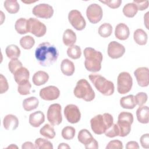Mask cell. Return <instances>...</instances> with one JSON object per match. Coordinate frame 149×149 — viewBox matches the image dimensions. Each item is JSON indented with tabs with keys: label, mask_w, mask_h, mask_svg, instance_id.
Here are the masks:
<instances>
[{
	"label": "cell",
	"mask_w": 149,
	"mask_h": 149,
	"mask_svg": "<svg viewBox=\"0 0 149 149\" xmlns=\"http://www.w3.org/2000/svg\"><path fill=\"white\" fill-rule=\"evenodd\" d=\"M35 56L41 66H49L57 60L58 52L54 45L44 42L40 44L36 49Z\"/></svg>",
	"instance_id": "cell-1"
},
{
	"label": "cell",
	"mask_w": 149,
	"mask_h": 149,
	"mask_svg": "<svg viewBox=\"0 0 149 149\" xmlns=\"http://www.w3.org/2000/svg\"><path fill=\"white\" fill-rule=\"evenodd\" d=\"M83 53L85 57L86 69L92 72H99L101 69V62L103 59L101 52L93 48L87 47L84 49Z\"/></svg>",
	"instance_id": "cell-2"
},
{
	"label": "cell",
	"mask_w": 149,
	"mask_h": 149,
	"mask_svg": "<svg viewBox=\"0 0 149 149\" xmlns=\"http://www.w3.org/2000/svg\"><path fill=\"white\" fill-rule=\"evenodd\" d=\"M113 123L112 116L108 113L97 115L90 120L91 128L96 134H102L109 129Z\"/></svg>",
	"instance_id": "cell-3"
},
{
	"label": "cell",
	"mask_w": 149,
	"mask_h": 149,
	"mask_svg": "<svg viewBox=\"0 0 149 149\" xmlns=\"http://www.w3.org/2000/svg\"><path fill=\"white\" fill-rule=\"evenodd\" d=\"M88 77L96 89L102 94L109 96L114 93L113 83L98 74H90Z\"/></svg>",
	"instance_id": "cell-4"
},
{
	"label": "cell",
	"mask_w": 149,
	"mask_h": 149,
	"mask_svg": "<svg viewBox=\"0 0 149 149\" xmlns=\"http://www.w3.org/2000/svg\"><path fill=\"white\" fill-rule=\"evenodd\" d=\"M74 95L77 98L89 102L95 98V93L89 83L84 79L79 80L73 90Z\"/></svg>",
	"instance_id": "cell-5"
},
{
	"label": "cell",
	"mask_w": 149,
	"mask_h": 149,
	"mask_svg": "<svg viewBox=\"0 0 149 149\" xmlns=\"http://www.w3.org/2000/svg\"><path fill=\"white\" fill-rule=\"evenodd\" d=\"M133 122V116L132 113L121 112L118 115L117 125L119 130L120 137L127 136L131 130V125Z\"/></svg>",
	"instance_id": "cell-6"
},
{
	"label": "cell",
	"mask_w": 149,
	"mask_h": 149,
	"mask_svg": "<svg viewBox=\"0 0 149 149\" xmlns=\"http://www.w3.org/2000/svg\"><path fill=\"white\" fill-rule=\"evenodd\" d=\"M133 80L131 75L126 72L119 74L117 79V90L120 94L129 93L132 87Z\"/></svg>",
	"instance_id": "cell-7"
},
{
	"label": "cell",
	"mask_w": 149,
	"mask_h": 149,
	"mask_svg": "<svg viewBox=\"0 0 149 149\" xmlns=\"http://www.w3.org/2000/svg\"><path fill=\"white\" fill-rule=\"evenodd\" d=\"M61 109V106L59 104H53L49 107L47 111V119L52 125H59L62 122Z\"/></svg>",
	"instance_id": "cell-8"
},
{
	"label": "cell",
	"mask_w": 149,
	"mask_h": 149,
	"mask_svg": "<svg viewBox=\"0 0 149 149\" xmlns=\"http://www.w3.org/2000/svg\"><path fill=\"white\" fill-rule=\"evenodd\" d=\"M29 32L33 34L37 37H41L44 36L47 31L45 25L37 19L30 17L28 20Z\"/></svg>",
	"instance_id": "cell-9"
},
{
	"label": "cell",
	"mask_w": 149,
	"mask_h": 149,
	"mask_svg": "<svg viewBox=\"0 0 149 149\" xmlns=\"http://www.w3.org/2000/svg\"><path fill=\"white\" fill-rule=\"evenodd\" d=\"M68 20L72 26L77 30H83L86 25L84 18L80 12L77 10H72L68 15Z\"/></svg>",
	"instance_id": "cell-10"
},
{
	"label": "cell",
	"mask_w": 149,
	"mask_h": 149,
	"mask_svg": "<svg viewBox=\"0 0 149 149\" xmlns=\"http://www.w3.org/2000/svg\"><path fill=\"white\" fill-rule=\"evenodd\" d=\"M86 15L90 23L96 24L99 22L102 17V9L99 5L97 3H92L87 7Z\"/></svg>",
	"instance_id": "cell-11"
},
{
	"label": "cell",
	"mask_w": 149,
	"mask_h": 149,
	"mask_svg": "<svg viewBox=\"0 0 149 149\" xmlns=\"http://www.w3.org/2000/svg\"><path fill=\"white\" fill-rule=\"evenodd\" d=\"M33 14L37 17L49 19L54 14L53 8L46 3H40L35 6L32 10Z\"/></svg>",
	"instance_id": "cell-12"
},
{
	"label": "cell",
	"mask_w": 149,
	"mask_h": 149,
	"mask_svg": "<svg viewBox=\"0 0 149 149\" xmlns=\"http://www.w3.org/2000/svg\"><path fill=\"white\" fill-rule=\"evenodd\" d=\"M64 115L67 120L72 124L77 123L81 118V113L77 106L69 104L64 109Z\"/></svg>",
	"instance_id": "cell-13"
},
{
	"label": "cell",
	"mask_w": 149,
	"mask_h": 149,
	"mask_svg": "<svg viewBox=\"0 0 149 149\" xmlns=\"http://www.w3.org/2000/svg\"><path fill=\"white\" fill-rule=\"evenodd\" d=\"M60 95V91L58 87L54 86H49L42 88L40 91V97L46 101L56 100Z\"/></svg>",
	"instance_id": "cell-14"
},
{
	"label": "cell",
	"mask_w": 149,
	"mask_h": 149,
	"mask_svg": "<svg viewBox=\"0 0 149 149\" xmlns=\"http://www.w3.org/2000/svg\"><path fill=\"white\" fill-rule=\"evenodd\" d=\"M108 54L112 59H118L122 57L125 52V47L115 41H111L108 46Z\"/></svg>",
	"instance_id": "cell-15"
},
{
	"label": "cell",
	"mask_w": 149,
	"mask_h": 149,
	"mask_svg": "<svg viewBox=\"0 0 149 149\" xmlns=\"http://www.w3.org/2000/svg\"><path fill=\"white\" fill-rule=\"evenodd\" d=\"M134 74L139 86L142 87H147L149 84V70L146 67H140L135 70Z\"/></svg>",
	"instance_id": "cell-16"
},
{
	"label": "cell",
	"mask_w": 149,
	"mask_h": 149,
	"mask_svg": "<svg viewBox=\"0 0 149 149\" xmlns=\"http://www.w3.org/2000/svg\"><path fill=\"white\" fill-rule=\"evenodd\" d=\"M3 127L8 130H14L19 126V120L17 118L12 114L6 115L3 120Z\"/></svg>",
	"instance_id": "cell-17"
},
{
	"label": "cell",
	"mask_w": 149,
	"mask_h": 149,
	"mask_svg": "<svg viewBox=\"0 0 149 149\" xmlns=\"http://www.w3.org/2000/svg\"><path fill=\"white\" fill-rule=\"evenodd\" d=\"M130 34L129 29L127 25L120 23L116 25L115 30V37L120 40H125L128 38Z\"/></svg>",
	"instance_id": "cell-18"
},
{
	"label": "cell",
	"mask_w": 149,
	"mask_h": 149,
	"mask_svg": "<svg viewBox=\"0 0 149 149\" xmlns=\"http://www.w3.org/2000/svg\"><path fill=\"white\" fill-rule=\"evenodd\" d=\"M45 120V116L42 112L38 111L31 113L29 116V123L34 127H39Z\"/></svg>",
	"instance_id": "cell-19"
},
{
	"label": "cell",
	"mask_w": 149,
	"mask_h": 149,
	"mask_svg": "<svg viewBox=\"0 0 149 149\" xmlns=\"http://www.w3.org/2000/svg\"><path fill=\"white\" fill-rule=\"evenodd\" d=\"M14 79L15 81L18 84H20L25 81L29 80L30 73L29 70L24 67H22L17 70L14 73Z\"/></svg>",
	"instance_id": "cell-20"
},
{
	"label": "cell",
	"mask_w": 149,
	"mask_h": 149,
	"mask_svg": "<svg viewBox=\"0 0 149 149\" xmlns=\"http://www.w3.org/2000/svg\"><path fill=\"white\" fill-rule=\"evenodd\" d=\"M48 79L49 76L48 73L42 70H39L36 72L32 77L33 84L37 86L44 84L48 81Z\"/></svg>",
	"instance_id": "cell-21"
},
{
	"label": "cell",
	"mask_w": 149,
	"mask_h": 149,
	"mask_svg": "<svg viewBox=\"0 0 149 149\" xmlns=\"http://www.w3.org/2000/svg\"><path fill=\"white\" fill-rule=\"evenodd\" d=\"M61 69L62 73L66 76H72L75 70L74 63L68 59H63L61 64Z\"/></svg>",
	"instance_id": "cell-22"
},
{
	"label": "cell",
	"mask_w": 149,
	"mask_h": 149,
	"mask_svg": "<svg viewBox=\"0 0 149 149\" xmlns=\"http://www.w3.org/2000/svg\"><path fill=\"white\" fill-rule=\"evenodd\" d=\"M149 109L147 106H141L136 111V116L138 121L141 123H148Z\"/></svg>",
	"instance_id": "cell-23"
},
{
	"label": "cell",
	"mask_w": 149,
	"mask_h": 149,
	"mask_svg": "<svg viewBox=\"0 0 149 149\" xmlns=\"http://www.w3.org/2000/svg\"><path fill=\"white\" fill-rule=\"evenodd\" d=\"M133 38L134 41L140 45H144L147 42L148 36L146 32L141 29L136 30L133 34Z\"/></svg>",
	"instance_id": "cell-24"
},
{
	"label": "cell",
	"mask_w": 149,
	"mask_h": 149,
	"mask_svg": "<svg viewBox=\"0 0 149 149\" xmlns=\"http://www.w3.org/2000/svg\"><path fill=\"white\" fill-rule=\"evenodd\" d=\"M76 41V35L71 29H66L63 34V42L66 46H72Z\"/></svg>",
	"instance_id": "cell-25"
},
{
	"label": "cell",
	"mask_w": 149,
	"mask_h": 149,
	"mask_svg": "<svg viewBox=\"0 0 149 149\" xmlns=\"http://www.w3.org/2000/svg\"><path fill=\"white\" fill-rule=\"evenodd\" d=\"M16 31L20 34H24L29 32L28 20L25 18H19L17 19L15 24Z\"/></svg>",
	"instance_id": "cell-26"
},
{
	"label": "cell",
	"mask_w": 149,
	"mask_h": 149,
	"mask_svg": "<svg viewBox=\"0 0 149 149\" xmlns=\"http://www.w3.org/2000/svg\"><path fill=\"white\" fill-rule=\"evenodd\" d=\"M39 104L38 100L35 97H30L26 98L23 101V107L26 111H31L35 109Z\"/></svg>",
	"instance_id": "cell-27"
},
{
	"label": "cell",
	"mask_w": 149,
	"mask_h": 149,
	"mask_svg": "<svg viewBox=\"0 0 149 149\" xmlns=\"http://www.w3.org/2000/svg\"><path fill=\"white\" fill-rule=\"evenodd\" d=\"M120 105L121 107L125 109H133L136 105L134 101V95H129L122 97L120 100Z\"/></svg>",
	"instance_id": "cell-28"
},
{
	"label": "cell",
	"mask_w": 149,
	"mask_h": 149,
	"mask_svg": "<svg viewBox=\"0 0 149 149\" xmlns=\"http://www.w3.org/2000/svg\"><path fill=\"white\" fill-rule=\"evenodd\" d=\"M77 139L84 146L89 144L94 139L91 133L88 130L85 129L80 130L78 134Z\"/></svg>",
	"instance_id": "cell-29"
},
{
	"label": "cell",
	"mask_w": 149,
	"mask_h": 149,
	"mask_svg": "<svg viewBox=\"0 0 149 149\" xmlns=\"http://www.w3.org/2000/svg\"><path fill=\"white\" fill-rule=\"evenodd\" d=\"M5 53L7 57L11 59H17L20 55V49L17 45L11 44L7 46L5 49Z\"/></svg>",
	"instance_id": "cell-30"
},
{
	"label": "cell",
	"mask_w": 149,
	"mask_h": 149,
	"mask_svg": "<svg viewBox=\"0 0 149 149\" xmlns=\"http://www.w3.org/2000/svg\"><path fill=\"white\" fill-rule=\"evenodd\" d=\"M4 7L5 9L11 14H15L19 10V5L17 1L6 0L4 2Z\"/></svg>",
	"instance_id": "cell-31"
},
{
	"label": "cell",
	"mask_w": 149,
	"mask_h": 149,
	"mask_svg": "<svg viewBox=\"0 0 149 149\" xmlns=\"http://www.w3.org/2000/svg\"><path fill=\"white\" fill-rule=\"evenodd\" d=\"M137 11L138 9L136 6L133 2L127 3L123 8V13L127 17H133L137 13Z\"/></svg>",
	"instance_id": "cell-32"
},
{
	"label": "cell",
	"mask_w": 149,
	"mask_h": 149,
	"mask_svg": "<svg viewBox=\"0 0 149 149\" xmlns=\"http://www.w3.org/2000/svg\"><path fill=\"white\" fill-rule=\"evenodd\" d=\"M40 133L44 137L49 139H54L55 136V132L54 127L49 124H45L42 128H41Z\"/></svg>",
	"instance_id": "cell-33"
},
{
	"label": "cell",
	"mask_w": 149,
	"mask_h": 149,
	"mask_svg": "<svg viewBox=\"0 0 149 149\" xmlns=\"http://www.w3.org/2000/svg\"><path fill=\"white\" fill-rule=\"evenodd\" d=\"M67 54L69 57L73 59H79L81 55V48L76 45L70 46L67 49Z\"/></svg>",
	"instance_id": "cell-34"
},
{
	"label": "cell",
	"mask_w": 149,
	"mask_h": 149,
	"mask_svg": "<svg viewBox=\"0 0 149 149\" xmlns=\"http://www.w3.org/2000/svg\"><path fill=\"white\" fill-rule=\"evenodd\" d=\"M35 44V40L30 36H26L22 37L20 40V45L25 49H31Z\"/></svg>",
	"instance_id": "cell-35"
},
{
	"label": "cell",
	"mask_w": 149,
	"mask_h": 149,
	"mask_svg": "<svg viewBox=\"0 0 149 149\" xmlns=\"http://www.w3.org/2000/svg\"><path fill=\"white\" fill-rule=\"evenodd\" d=\"M112 33V27L109 23H105L101 24L98 29V34L104 38L109 37Z\"/></svg>",
	"instance_id": "cell-36"
},
{
	"label": "cell",
	"mask_w": 149,
	"mask_h": 149,
	"mask_svg": "<svg viewBox=\"0 0 149 149\" xmlns=\"http://www.w3.org/2000/svg\"><path fill=\"white\" fill-rule=\"evenodd\" d=\"M35 147L38 149H52L53 145L48 140L42 138H38L35 141Z\"/></svg>",
	"instance_id": "cell-37"
},
{
	"label": "cell",
	"mask_w": 149,
	"mask_h": 149,
	"mask_svg": "<svg viewBox=\"0 0 149 149\" xmlns=\"http://www.w3.org/2000/svg\"><path fill=\"white\" fill-rule=\"evenodd\" d=\"M76 133V130L72 126H66L65 127L61 132L62 137L67 140H71L73 139Z\"/></svg>",
	"instance_id": "cell-38"
},
{
	"label": "cell",
	"mask_w": 149,
	"mask_h": 149,
	"mask_svg": "<svg viewBox=\"0 0 149 149\" xmlns=\"http://www.w3.org/2000/svg\"><path fill=\"white\" fill-rule=\"evenodd\" d=\"M31 87V83L29 80L25 81L19 84L17 87V91L21 95H28L30 93V88Z\"/></svg>",
	"instance_id": "cell-39"
},
{
	"label": "cell",
	"mask_w": 149,
	"mask_h": 149,
	"mask_svg": "<svg viewBox=\"0 0 149 149\" xmlns=\"http://www.w3.org/2000/svg\"><path fill=\"white\" fill-rule=\"evenodd\" d=\"M148 96L146 93L141 92L137 93L135 97H134V101L136 105H138L139 107L143 106L147 101Z\"/></svg>",
	"instance_id": "cell-40"
},
{
	"label": "cell",
	"mask_w": 149,
	"mask_h": 149,
	"mask_svg": "<svg viewBox=\"0 0 149 149\" xmlns=\"http://www.w3.org/2000/svg\"><path fill=\"white\" fill-rule=\"evenodd\" d=\"M22 66V62L17 59H13L8 63V68L12 73H14L17 70Z\"/></svg>",
	"instance_id": "cell-41"
},
{
	"label": "cell",
	"mask_w": 149,
	"mask_h": 149,
	"mask_svg": "<svg viewBox=\"0 0 149 149\" xmlns=\"http://www.w3.org/2000/svg\"><path fill=\"white\" fill-rule=\"evenodd\" d=\"M105 136L108 137H114L118 136L119 134V130L117 124H112V125L104 133Z\"/></svg>",
	"instance_id": "cell-42"
},
{
	"label": "cell",
	"mask_w": 149,
	"mask_h": 149,
	"mask_svg": "<svg viewBox=\"0 0 149 149\" xmlns=\"http://www.w3.org/2000/svg\"><path fill=\"white\" fill-rule=\"evenodd\" d=\"M123 144L122 143L118 140H113L110 141L107 146L106 149H122Z\"/></svg>",
	"instance_id": "cell-43"
},
{
	"label": "cell",
	"mask_w": 149,
	"mask_h": 149,
	"mask_svg": "<svg viewBox=\"0 0 149 149\" xmlns=\"http://www.w3.org/2000/svg\"><path fill=\"white\" fill-rule=\"evenodd\" d=\"M9 88V85L6 79L3 76L2 74H0V93L3 94L8 91Z\"/></svg>",
	"instance_id": "cell-44"
},
{
	"label": "cell",
	"mask_w": 149,
	"mask_h": 149,
	"mask_svg": "<svg viewBox=\"0 0 149 149\" xmlns=\"http://www.w3.org/2000/svg\"><path fill=\"white\" fill-rule=\"evenodd\" d=\"M100 2L105 4L109 8L116 9L120 6L122 3L121 0H112V1H101Z\"/></svg>",
	"instance_id": "cell-45"
},
{
	"label": "cell",
	"mask_w": 149,
	"mask_h": 149,
	"mask_svg": "<svg viewBox=\"0 0 149 149\" xmlns=\"http://www.w3.org/2000/svg\"><path fill=\"white\" fill-rule=\"evenodd\" d=\"M133 3L136 6L138 10H144L146 9L148 7V1H133Z\"/></svg>",
	"instance_id": "cell-46"
},
{
	"label": "cell",
	"mask_w": 149,
	"mask_h": 149,
	"mask_svg": "<svg viewBox=\"0 0 149 149\" xmlns=\"http://www.w3.org/2000/svg\"><path fill=\"white\" fill-rule=\"evenodd\" d=\"M141 146L143 148H148L149 147V134L146 133L142 135L140 139Z\"/></svg>",
	"instance_id": "cell-47"
},
{
	"label": "cell",
	"mask_w": 149,
	"mask_h": 149,
	"mask_svg": "<svg viewBox=\"0 0 149 149\" xmlns=\"http://www.w3.org/2000/svg\"><path fill=\"white\" fill-rule=\"evenodd\" d=\"M86 149H97L98 148V143L97 140L94 139L89 144L86 146H84Z\"/></svg>",
	"instance_id": "cell-48"
},
{
	"label": "cell",
	"mask_w": 149,
	"mask_h": 149,
	"mask_svg": "<svg viewBox=\"0 0 149 149\" xmlns=\"http://www.w3.org/2000/svg\"><path fill=\"white\" fill-rule=\"evenodd\" d=\"M126 148L127 149H138L139 148V144L137 143V142L134 141H130L127 143L126 146Z\"/></svg>",
	"instance_id": "cell-49"
},
{
	"label": "cell",
	"mask_w": 149,
	"mask_h": 149,
	"mask_svg": "<svg viewBox=\"0 0 149 149\" xmlns=\"http://www.w3.org/2000/svg\"><path fill=\"white\" fill-rule=\"evenodd\" d=\"M22 148L23 149H27V148H30V149H33V148H36L35 147V145H34L30 141H27L25 142L23 144Z\"/></svg>",
	"instance_id": "cell-50"
},
{
	"label": "cell",
	"mask_w": 149,
	"mask_h": 149,
	"mask_svg": "<svg viewBox=\"0 0 149 149\" xmlns=\"http://www.w3.org/2000/svg\"><path fill=\"white\" fill-rule=\"evenodd\" d=\"M58 149H62V148H63V149H66V148H70V146H69L68 144H66V143H61L59 144L58 147Z\"/></svg>",
	"instance_id": "cell-51"
},
{
	"label": "cell",
	"mask_w": 149,
	"mask_h": 149,
	"mask_svg": "<svg viewBox=\"0 0 149 149\" xmlns=\"http://www.w3.org/2000/svg\"><path fill=\"white\" fill-rule=\"evenodd\" d=\"M15 147H16V148H17V147L16 146H15L14 144H11L10 146H8L7 148H15Z\"/></svg>",
	"instance_id": "cell-52"
}]
</instances>
